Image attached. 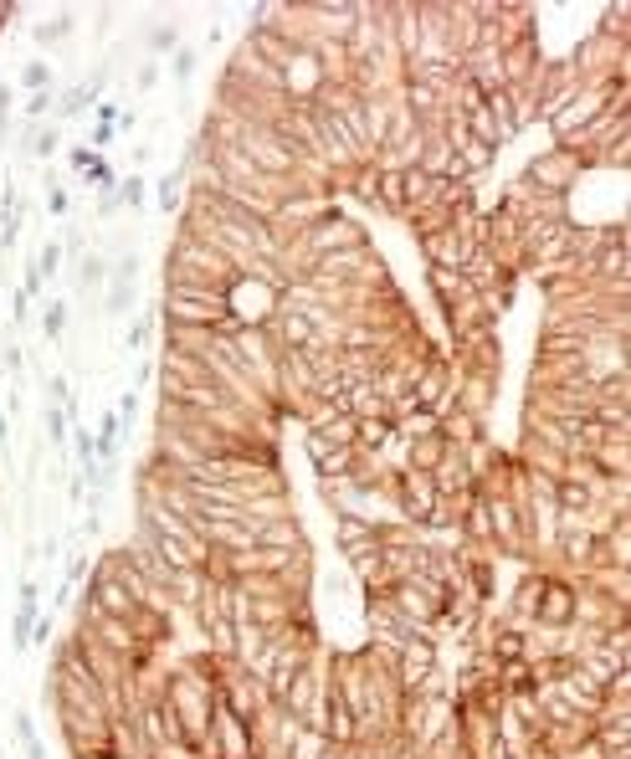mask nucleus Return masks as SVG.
I'll use <instances>...</instances> for the list:
<instances>
[{
    "mask_svg": "<svg viewBox=\"0 0 631 759\" xmlns=\"http://www.w3.org/2000/svg\"><path fill=\"white\" fill-rule=\"evenodd\" d=\"M534 615H539L550 631H565V626H575V585H570V580H550V574H544L539 600H534Z\"/></svg>",
    "mask_w": 631,
    "mask_h": 759,
    "instance_id": "nucleus-1",
    "label": "nucleus"
},
{
    "mask_svg": "<svg viewBox=\"0 0 631 759\" xmlns=\"http://www.w3.org/2000/svg\"><path fill=\"white\" fill-rule=\"evenodd\" d=\"M37 615H41V585H37V580H21V590H16V615H11V647H16V652H26V647H31Z\"/></svg>",
    "mask_w": 631,
    "mask_h": 759,
    "instance_id": "nucleus-2",
    "label": "nucleus"
},
{
    "mask_svg": "<svg viewBox=\"0 0 631 759\" xmlns=\"http://www.w3.org/2000/svg\"><path fill=\"white\" fill-rule=\"evenodd\" d=\"M103 82H108V72L98 67V72H87V78H82L78 87H67V93L57 98V123H62V119H78V113H87V108L98 103Z\"/></svg>",
    "mask_w": 631,
    "mask_h": 759,
    "instance_id": "nucleus-3",
    "label": "nucleus"
},
{
    "mask_svg": "<svg viewBox=\"0 0 631 759\" xmlns=\"http://www.w3.org/2000/svg\"><path fill=\"white\" fill-rule=\"evenodd\" d=\"M380 539V529L369 524V518H360V513H339V524H334V544L339 549H360V544H375Z\"/></svg>",
    "mask_w": 631,
    "mask_h": 759,
    "instance_id": "nucleus-4",
    "label": "nucleus"
},
{
    "mask_svg": "<svg viewBox=\"0 0 631 759\" xmlns=\"http://www.w3.org/2000/svg\"><path fill=\"white\" fill-rule=\"evenodd\" d=\"M354 467H360V451L354 447H328L319 462H313V472L324 477V483H339V477H354Z\"/></svg>",
    "mask_w": 631,
    "mask_h": 759,
    "instance_id": "nucleus-5",
    "label": "nucleus"
},
{
    "mask_svg": "<svg viewBox=\"0 0 631 759\" xmlns=\"http://www.w3.org/2000/svg\"><path fill=\"white\" fill-rule=\"evenodd\" d=\"M442 457H447V441H442V431H431V436H416V441H411V462H406V472H421V477H427V472L436 467Z\"/></svg>",
    "mask_w": 631,
    "mask_h": 759,
    "instance_id": "nucleus-6",
    "label": "nucleus"
},
{
    "mask_svg": "<svg viewBox=\"0 0 631 759\" xmlns=\"http://www.w3.org/2000/svg\"><path fill=\"white\" fill-rule=\"evenodd\" d=\"M328 749H339V744H328L319 729H298V734L287 738V749H283V759H328Z\"/></svg>",
    "mask_w": 631,
    "mask_h": 759,
    "instance_id": "nucleus-7",
    "label": "nucleus"
},
{
    "mask_svg": "<svg viewBox=\"0 0 631 759\" xmlns=\"http://www.w3.org/2000/svg\"><path fill=\"white\" fill-rule=\"evenodd\" d=\"M57 144H62L57 119H52V123H31V128H26V154H31V160H52V154H57Z\"/></svg>",
    "mask_w": 631,
    "mask_h": 759,
    "instance_id": "nucleus-8",
    "label": "nucleus"
},
{
    "mask_svg": "<svg viewBox=\"0 0 631 759\" xmlns=\"http://www.w3.org/2000/svg\"><path fill=\"white\" fill-rule=\"evenodd\" d=\"M134 303H139V283H113V277H108V287H103V313H108V318H123Z\"/></svg>",
    "mask_w": 631,
    "mask_h": 759,
    "instance_id": "nucleus-9",
    "label": "nucleus"
},
{
    "mask_svg": "<svg viewBox=\"0 0 631 759\" xmlns=\"http://www.w3.org/2000/svg\"><path fill=\"white\" fill-rule=\"evenodd\" d=\"M72 37V11H57V16H46L41 26H31V41L37 46H57V41Z\"/></svg>",
    "mask_w": 631,
    "mask_h": 759,
    "instance_id": "nucleus-10",
    "label": "nucleus"
},
{
    "mask_svg": "<svg viewBox=\"0 0 631 759\" xmlns=\"http://www.w3.org/2000/svg\"><path fill=\"white\" fill-rule=\"evenodd\" d=\"M180 201H185V169L160 175V210L164 216H180Z\"/></svg>",
    "mask_w": 631,
    "mask_h": 759,
    "instance_id": "nucleus-11",
    "label": "nucleus"
},
{
    "mask_svg": "<svg viewBox=\"0 0 631 759\" xmlns=\"http://www.w3.org/2000/svg\"><path fill=\"white\" fill-rule=\"evenodd\" d=\"M149 339H154V308H144L139 318H129V328H123V349H129V354H139Z\"/></svg>",
    "mask_w": 631,
    "mask_h": 759,
    "instance_id": "nucleus-12",
    "label": "nucleus"
},
{
    "mask_svg": "<svg viewBox=\"0 0 631 759\" xmlns=\"http://www.w3.org/2000/svg\"><path fill=\"white\" fill-rule=\"evenodd\" d=\"M16 738H21V749H26V759H46V744H41L37 723H31V714H21V708H16Z\"/></svg>",
    "mask_w": 631,
    "mask_h": 759,
    "instance_id": "nucleus-13",
    "label": "nucleus"
},
{
    "mask_svg": "<svg viewBox=\"0 0 631 759\" xmlns=\"http://www.w3.org/2000/svg\"><path fill=\"white\" fill-rule=\"evenodd\" d=\"M46 441H52V447H67V441H72V416H67V406H46Z\"/></svg>",
    "mask_w": 631,
    "mask_h": 759,
    "instance_id": "nucleus-14",
    "label": "nucleus"
},
{
    "mask_svg": "<svg viewBox=\"0 0 631 759\" xmlns=\"http://www.w3.org/2000/svg\"><path fill=\"white\" fill-rule=\"evenodd\" d=\"M103 283H108V257H98V252H93V257H82L78 287H82V293H93V287H103Z\"/></svg>",
    "mask_w": 631,
    "mask_h": 759,
    "instance_id": "nucleus-15",
    "label": "nucleus"
},
{
    "mask_svg": "<svg viewBox=\"0 0 631 759\" xmlns=\"http://www.w3.org/2000/svg\"><path fill=\"white\" fill-rule=\"evenodd\" d=\"M21 87H26V93H52V62H26V67H21Z\"/></svg>",
    "mask_w": 631,
    "mask_h": 759,
    "instance_id": "nucleus-16",
    "label": "nucleus"
},
{
    "mask_svg": "<svg viewBox=\"0 0 631 759\" xmlns=\"http://www.w3.org/2000/svg\"><path fill=\"white\" fill-rule=\"evenodd\" d=\"M354 426H360V421H354V416H334V421H328L324 431H319V436H324L328 447H354Z\"/></svg>",
    "mask_w": 631,
    "mask_h": 759,
    "instance_id": "nucleus-17",
    "label": "nucleus"
},
{
    "mask_svg": "<svg viewBox=\"0 0 631 759\" xmlns=\"http://www.w3.org/2000/svg\"><path fill=\"white\" fill-rule=\"evenodd\" d=\"M41 308H46V313H41V334H46V339H62V334H67V303L52 298V303H41Z\"/></svg>",
    "mask_w": 631,
    "mask_h": 759,
    "instance_id": "nucleus-18",
    "label": "nucleus"
},
{
    "mask_svg": "<svg viewBox=\"0 0 631 759\" xmlns=\"http://www.w3.org/2000/svg\"><path fill=\"white\" fill-rule=\"evenodd\" d=\"M170 78L175 82L195 78V46H175V52H170Z\"/></svg>",
    "mask_w": 631,
    "mask_h": 759,
    "instance_id": "nucleus-19",
    "label": "nucleus"
},
{
    "mask_svg": "<svg viewBox=\"0 0 631 759\" xmlns=\"http://www.w3.org/2000/svg\"><path fill=\"white\" fill-rule=\"evenodd\" d=\"M37 272H41V283L62 272V242H41V252H37Z\"/></svg>",
    "mask_w": 631,
    "mask_h": 759,
    "instance_id": "nucleus-20",
    "label": "nucleus"
},
{
    "mask_svg": "<svg viewBox=\"0 0 631 759\" xmlns=\"http://www.w3.org/2000/svg\"><path fill=\"white\" fill-rule=\"evenodd\" d=\"M119 205H123V210H144V175L119 180Z\"/></svg>",
    "mask_w": 631,
    "mask_h": 759,
    "instance_id": "nucleus-21",
    "label": "nucleus"
},
{
    "mask_svg": "<svg viewBox=\"0 0 631 759\" xmlns=\"http://www.w3.org/2000/svg\"><path fill=\"white\" fill-rule=\"evenodd\" d=\"M52 113H57V93H31V98H26V119H52Z\"/></svg>",
    "mask_w": 631,
    "mask_h": 759,
    "instance_id": "nucleus-22",
    "label": "nucleus"
},
{
    "mask_svg": "<svg viewBox=\"0 0 631 759\" xmlns=\"http://www.w3.org/2000/svg\"><path fill=\"white\" fill-rule=\"evenodd\" d=\"M139 252H119V267H113V283H139Z\"/></svg>",
    "mask_w": 631,
    "mask_h": 759,
    "instance_id": "nucleus-23",
    "label": "nucleus"
},
{
    "mask_svg": "<svg viewBox=\"0 0 631 759\" xmlns=\"http://www.w3.org/2000/svg\"><path fill=\"white\" fill-rule=\"evenodd\" d=\"M134 416H139V390H123V400H119V421H123V426H134Z\"/></svg>",
    "mask_w": 631,
    "mask_h": 759,
    "instance_id": "nucleus-24",
    "label": "nucleus"
},
{
    "mask_svg": "<svg viewBox=\"0 0 631 759\" xmlns=\"http://www.w3.org/2000/svg\"><path fill=\"white\" fill-rule=\"evenodd\" d=\"M82 574H87V554H67V580H62V585H78V580H82Z\"/></svg>",
    "mask_w": 631,
    "mask_h": 759,
    "instance_id": "nucleus-25",
    "label": "nucleus"
},
{
    "mask_svg": "<svg viewBox=\"0 0 631 759\" xmlns=\"http://www.w3.org/2000/svg\"><path fill=\"white\" fill-rule=\"evenodd\" d=\"M149 46H154V52H175V26H160V31H149Z\"/></svg>",
    "mask_w": 631,
    "mask_h": 759,
    "instance_id": "nucleus-26",
    "label": "nucleus"
},
{
    "mask_svg": "<svg viewBox=\"0 0 631 759\" xmlns=\"http://www.w3.org/2000/svg\"><path fill=\"white\" fill-rule=\"evenodd\" d=\"M52 190H46V210L52 216H67V190H57V180H46Z\"/></svg>",
    "mask_w": 631,
    "mask_h": 759,
    "instance_id": "nucleus-27",
    "label": "nucleus"
},
{
    "mask_svg": "<svg viewBox=\"0 0 631 759\" xmlns=\"http://www.w3.org/2000/svg\"><path fill=\"white\" fill-rule=\"evenodd\" d=\"M0 365L11 369V375H21V369H26V359H21V349H16V344H5V349H0Z\"/></svg>",
    "mask_w": 631,
    "mask_h": 759,
    "instance_id": "nucleus-28",
    "label": "nucleus"
},
{
    "mask_svg": "<svg viewBox=\"0 0 631 759\" xmlns=\"http://www.w3.org/2000/svg\"><path fill=\"white\" fill-rule=\"evenodd\" d=\"M119 210H123V205H119V190H113V195H103V201H98V221H113Z\"/></svg>",
    "mask_w": 631,
    "mask_h": 759,
    "instance_id": "nucleus-29",
    "label": "nucleus"
},
{
    "mask_svg": "<svg viewBox=\"0 0 631 759\" xmlns=\"http://www.w3.org/2000/svg\"><path fill=\"white\" fill-rule=\"evenodd\" d=\"M113 134H119V123H98V128H93V144L103 149V144H113Z\"/></svg>",
    "mask_w": 631,
    "mask_h": 759,
    "instance_id": "nucleus-30",
    "label": "nucleus"
},
{
    "mask_svg": "<svg viewBox=\"0 0 631 759\" xmlns=\"http://www.w3.org/2000/svg\"><path fill=\"white\" fill-rule=\"evenodd\" d=\"M134 82H139V93H149V87L160 82V67H139V78H134Z\"/></svg>",
    "mask_w": 631,
    "mask_h": 759,
    "instance_id": "nucleus-31",
    "label": "nucleus"
},
{
    "mask_svg": "<svg viewBox=\"0 0 631 759\" xmlns=\"http://www.w3.org/2000/svg\"><path fill=\"white\" fill-rule=\"evenodd\" d=\"M11 98H16V87H11V82H0V119H11Z\"/></svg>",
    "mask_w": 631,
    "mask_h": 759,
    "instance_id": "nucleus-32",
    "label": "nucleus"
},
{
    "mask_svg": "<svg viewBox=\"0 0 631 759\" xmlns=\"http://www.w3.org/2000/svg\"><path fill=\"white\" fill-rule=\"evenodd\" d=\"M11 313H16V324H26V313H31V298H26V293H16V303H11Z\"/></svg>",
    "mask_w": 631,
    "mask_h": 759,
    "instance_id": "nucleus-33",
    "label": "nucleus"
},
{
    "mask_svg": "<svg viewBox=\"0 0 631 759\" xmlns=\"http://www.w3.org/2000/svg\"><path fill=\"white\" fill-rule=\"evenodd\" d=\"M11 16H16V5H11V0H0V26H5Z\"/></svg>",
    "mask_w": 631,
    "mask_h": 759,
    "instance_id": "nucleus-34",
    "label": "nucleus"
},
{
    "mask_svg": "<svg viewBox=\"0 0 631 759\" xmlns=\"http://www.w3.org/2000/svg\"><path fill=\"white\" fill-rule=\"evenodd\" d=\"M5 441H11V426H5V410H0V447H5Z\"/></svg>",
    "mask_w": 631,
    "mask_h": 759,
    "instance_id": "nucleus-35",
    "label": "nucleus"
},
{
    "mask_svg": "<svg viewBox=\"0 0 631 759\" xmlns=\"http://www.w3.org/2000/svg\"><path fill=\"white\" fill-rule=\"evenodd\" d=\"M5 128H11V119H0V139H5Z\"/></svg>",
    "mask_w": 631,
    "mask_h": 759,
    "instance_id": "nucleus-36",
    "label": "nucleus"
}]
</instances>
